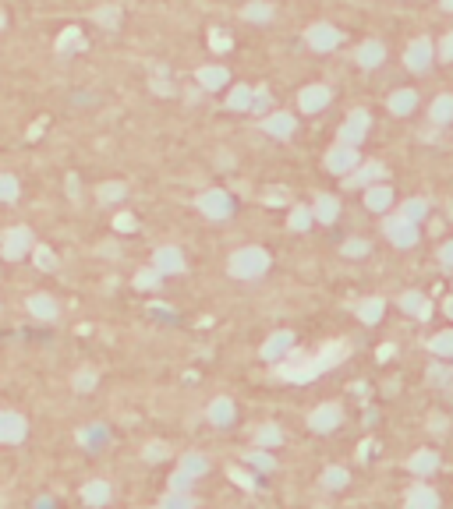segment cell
Segmentation results:
<instances>
[{"instance_id": "1f68e13d", "label": "cell", "mask_w": 453, "mask_h": 509, "mask_svg": "<svg viewBox=\"0 0 453 509\" xmlns=\"http://www.w3.org/2000/svg\"><path fill=\"white\" fill-rule=\"evenodd\" d=\"M248 463L259 467V470H273V460H270L266 453H248Z\"/></svg>"}, {"instance_id": "4fadbf2b", "label": "cell", "mask_w": 453, "mask_h": 509, "mask_svg": "<svg viewBox=\"0 0 453 509\" xmlns=\"http://www.w3.org/2000/svg\"><path fill=\"white\" fill-rule=\"evenodd\" d=\"M262 128H266L270 135L287 138V135L294 131V117H291V114H273V117H266V121H262Z\"/></svg>"}, {"instance_id": "52a82bcc", "label": "cell", "mask_w": 453, "mask_h": 509, "mask_svg": "<svg viewBox=\"0 0 453 509\" xmlns=\"http://www.w3.org/2000/svg\"><path fill=\"white\" fill-rule=\"evenodd\" d=\"M156 269H159L163 276H167V273H170V276H174V273H184V255H181L177 247H159V251H156Z\"/></svg>"}, {"instance_id": "d6a6232c", "label": "cell", "mask_w": 453, "mask_h": 509, "mask_svg": "<svg viewBox=\"0 0 453 509\" xmlns=\"http://www.w3.org/2000/svg\"><path fill=\"white\" fill-rule=\"evenodd\" d=\"M266 106H270V92H266V89H259V92L252 96V110H255V114H262Z\"/></svg>"}, {"instance_id": "277c9868", "label": "cell", "mask_w": 453, "mask_h": 509, "mask_svg": "<svg viewBox=\"0 0 453 509\" xmlns=\"http://www.w3.org/2000/svg\"><path fill=\"white\" fill-rule=\"evenodd\" d=\"M25 431H29V424H25V417L18 410H0V442L15 446V442L25 439Z\"/></svg>"}, {"instance_id": "3957f363", "label": "cell", "mask_w": 453, "mask_h": 509, "mask_svg": "<svg viewBox=\"0 0 453 509\" xmlns=\"http://www.w3.org/2000/svg\"><path fill=\"white\" fill-rule=\"evenodd\" d=\"M198 209L209 219H226L234 212V202H231V195H226V191H205V195H198Z\"/></svg>"}, {"instance_id": "d590c367", "label": "cell", "mask_w": 453, "mask_h": 509, "mask_svg": "<svg viewBox=\"0 0 453 509\" xmlns=\"http://www.w3.org/2000/svg\"><path fill=\"white\" fill-rule=\"evenodd\" d=\"M231 47V36H223V32H212V50H226Z\"/></svg>"}, {"instance_id": "ba28073f", "label": "cell", "mask_w": 453, "mask_h": 509, "mask_svg": "<svg viewBox=\"0 0 453 509\" xmlns=\"http://www.w3.org/2000/svg\"><path fill=\"white\" fill-rule=\"evenodd\" d=\"M291 343H294V336H291V333H277V336H270V340H266L262 357H266V361H280V357L291 350Z\"/></svg>"}, {"instance_id": "5b68a950", "label": "cell", "mask_w": 453, "mask_h": 509, "mask_svg": "<svg viewBox=\"0 0 453 509\" xmlns=\"http://www.w3.org/2000/svg\"><path fill=\"white\" fill-rule=\"evenodd\" d=\"M110 498H114V491H110V481H103V477H96V481H85V488H82V502H85V505H92V509H103Z\"/></svg>"}, {"instance_id": "9c48e42d", "label": "cell", "mask_w": 453, "mask_h": 509, "mask_svg": "<svg viewBox=\"0 0 453 509\" xmlns=\"http://www.w3.org/2000/svg\"><path fill=\"white\" fill-rule=\"evenodd\" d=\"M29 312H32L36 319H57L61 308H57V301H54L50 294H32V298H29Z\"/></svg>"}, {"instance_id": "8d00e7d4", "label": "cell", "mask_w": 453, "mask_h": 509, "mask_svg": "<svg viewBox=\"0 0 453 509\" xmlns=\"http://www.w3.org/2000/svg\"><path fill=\"white\" fill-rule=\"evenodd\" d=\"M326 484H330V488L344 484V470H326Z\"/></svg>"}, {"instance_id": "6da1fadb", "label": "cell", "mask_w": 453, "mask_h": 509, "mask_svg": "<svg viewBox=\"0 0 453 509\" xmlns=\"http://www.w3.org/2000/svg\"><path fill=\"white\" fill-rule=\"evenodd\" d=\"M226 269H231L234 280H255L270 269V255L262 247H241L231 255V262H226Z\"/></svg>"}, {"instance_id": "5bb4252c", "label": "cell", "mask_w": 453, "mask_h": 509, "mask_svg": "<svg viewBox=\"0 0 453 509\" xmlns=\"http://www.w3.org/2000/svg\"><path fill=\"white\" fill-rule=\"evenodd\" d=\"M308 43H312L315 50H330V47L337 43V32H333L330 25H315V29L308 32Z\"/></svg>"}, {"instance_id": "603a6c76", "label": "cell", "mask_w": 453, "mask_h": 509, "mask_svg": "<svg viewBox=\"0 0 453 509\" xmlns=\"http://www.w3.org/2000/svg\"><path fill=\"white\" fill-rule=\"evenodd\" d=\"M96 382H99V379H96V372H92V368H82V372L75 375V382H71V386H75L78 393H89V389H96Z\"/></svg>"}, {"instance_id": "cb8c5ba5", "label": "cell", "mask_w": 453, "mask_h": 509, "mask_svg": "<svg viewBox=\"0 0 453 509\" xmlns=\"http://www.w3.org/2000/svg\"><path fill=\"white\" fill-rule=\"evenodd\" d=\"M142 456H145L149 463H159V460L170 456V446H167V442H149V446L142 449Z\"/></svg>"}, {"instance_id": "7a4b0ae2", "label": "cell", "mask_w": 453, "mask_h": 509, "mask_svg": "<svg viewBox=\"0 0 453 509\" xmlns=\"http://www.w3.org/2000/svg\"><path fill=\"white\" fill-rule=\"evenodd\" d=\"M29 247H32V230L29 226H11V230H4V237H0V255H4L8 262L25 259Z\"/></svg>"}, {"instance_id": "836d02e7", "label": "cell", "mask_w": 453, "mask_h": 509, "mask_svg": "<svg viewBox=\"0 0 453 509\" xmlns=\"http://www.w3.org/2000/svg\"><path fill=\"white\" fill-rule=\"evenodd\" d=\"M315 212H319V219H333V212H337V202H333V198H322Z\"/></svg>"}, {"instance_id": "e575fe53", "label": "cell", "mask_w": 453, "mask_h": 509, "mask_svg": "<svg viewBox=\"0 0 453 509\" xmlns=\"http://www.w3.org/2000/svg\"><path fill=\"white\" fill-rule=\"evenodd\" d=\"M308 219H312V216H308L305 209H298V212L291 216V226H294V230H305V226H308Z\"/></svg>"}, {"instance_id": "30bf717a", "label": "cell", "mask_w": 453, "mask_h": 509, "mask_svg": "<svg viewBox=\"0 0 453 509\" xmlns=\"http://www.w3.org/2000/svg\"><path fill=\"white\" fill-rule=\"evenodd\" d=\"M75 50H85V36H82V29H64V36L57 39V54L68 57Z\"/></svg>"}, {"instance_id": "83f0119b", "label": "cell", "mask_w": 453, "mask_h": 509, "mask_svg": "<svg viewBox=\"0 0 453 509\" xmlns=\"http://www.w3.org/2000/svg\"><path fill=\"white\" fill-rule=\"evenodd\" d=\"M351 163H354V156H351V152H340V149H337V152L330 156V166H333L337 173H340L344 166H351Z\"/></svg>"}, {"instance_id": "7c38bea8", "label": "cell", "mask_w": 453, "mask_h": 509, "mask_svg": "<svg viewBox=\"0 0 453 509\" xmlns=\"http://www.w3.org/2000/svg\"><path fill=\"white\" fill-rule=\"evenodd\" d=\"M198 85H205V89H223V85H226V68H212V64L198 68Z\"/></svg>"}, {"instance_id": "8992f818", "label": "cell", "mask_w": 453, "mask_h": 509, "mask_svg": "<svg viewBox=\"0 0 453 509\" xmlns=\"http://www.w3.org/2000/svg\"><path fill=\"white\" fill-rule=\"evenodd\" d=\"M234 403L226 400V396H216L212 403H209V410H205V417H209V424H216V428H226V424H234Z\"/></svg>"}, {"instance_id": "74e56055", "label": "cell", "mask_w": 453, "mask_h": 509, "mask_svg": "<svg viewBox=\"0 0 453 509\" xmlns=\"http://www.w3.org/2000/svg\"><path fill=\"white\" fill-rule=\"evenodd\" d=\"M8 25V18H4V11H0V29H4Z\"/></svg>"}, {"instance_id": "4dcf8cb0", "label": "cell", "mask_w": 453, "mask_h": 509, "mask_svg": "<svg viewBox=\"0 0 453 509\" xmlns=\"http://www.w3.org/2000/svg\"><path fill=\"white\" fill-rule=\"evenodd\" d=\"M114 226H117L121 233H131V230H135V216H131V212H121V216L114 219Z\"/></svg>"}, {"instance_id": "f1b7e54d", "label": "cell", "mask_w": 453, "mask_h": 509, "mask_svg": "<svg viewBox=\"0 0 453 509\" xmlns=\"http://www.w3.org/2000/svg\"><path fill=\"white\" fill-rule=\"evenodd\" d=\"M231 481H238V484H241V488H248V491L255 488V477H252V474H245L241 467H231Z\"/></svg>"}, {"instance_id": "d4e9b609", "label": "cell", "mask_w": 453, "mask_h": 509, "mask_svg": "<svg viewBox=\"0 0 453 509\" xmlns=\"http://www.w3.org/2000/svg\"><path fill=\"white\" fill-rule=\"evenodd\" d=\"M32 259H36V266H40V269H47V273H54V269H57V255H54L50 247H36Z\"/></svg>"}, {"instance_id": "44dd1931", "label": "cell", "mask_w": 453, "mask_h": 509, "mask_svg": "<svg viewBox=\"0 0 453 509\" xmlns=\"http://www.w3.org/2000/svg\"><path fill=\"white\" fill-rule=\"evenodd\" d=\"M121 198H124V184H121V180L99 184V202H121Z\"/></svg>"}, {"instance_id": "ffe728a7", "label": "cell", "mask_w": 453, "mask_h": 509, "mask_svg": "<svg viewBox=\"0 0 453 509\" xmlns=\"http://www.w3.org/2000/svg\"><path fill=\"white\" fill-rule=\"evenodd\" d=\"M159 269H138V276H135V287L138 290H156L159 287Z\"/></svg>"}, {"instance_id": "7402d4cb", "label": "cell", "mask_w": 453, "mask_h": 509, "mask_svg": "<svg viewBox=\"0 0 453 509\" xmlns=\"http://www.w3.org/2000/svg\"><path fill=\"white\" fill-rule=\"evenodd\" d=\"M18 198V180L11 173H0V202H15Z\"/></svg>"}, {"instance_id": "9a60e30c", "label": "cell", "mask_w": 453, "mask_h": 509, "mask_svg": "<svg viewBox=\"0 0 453 509\" xmlns=\"http://www.w3.org/2000/svg\"><path fill=\"white\" fill-rule=\"evenodd\" d=\"M337 421H340V410H337V407H322V410L312 414V428H315V431H330Z\"/></svg>"}, {"instance_id": "4316f807", "label": "cell", "mask_w": 453, "mask_h": 509, "mask_svg": "<svg viewBox=\"0 0 453 509\" xmlns=\"http://www.w3.org/2000/svg\"><path fill=\"white\" fill-rule=\"evenodd\" d=\"M96 22H99L103 29H117V22H121V11H117V8H99V11H96Z\"/></svg>"}, {"instance_id": "ac0fdd59", "label": "cell", "mask_w": 453, "mask_h": 509, "mask_svg": "<svg viewBox=\"0 0 453 509\" xmlns=\"http://www.w3.org/2000/svg\"><path fill=\"white\" fill-rule=\"evenodd\" d=\"M159 509H195V498L188 491H167V498H163Z\"/></svg>"}, {"instance_id": "2e32d148", "label": "cell", "mask_w": 453, "mask_h": 509, "mask_svg": "<svg viewBox=\"0 0 453 509\" xmlns=\"http://www.w3.org/2000/svg\"><path fill=\"white\" fill-rule=\"evenodd\" d=\"M326 99H330V92L326 89H305L301 92V110H319V106H326Z\"/></svg>"}, {"instance_id": "484cf974", "label": "cell", "mask_w": 453, "mask_h": 509, "mask_svg": "<svg viewBox=\"0 0 453 509\" xmlns=\"http://www.w3.org/2000/svg\"><path fill=\"white\" fill-rule=\"evenodd\" d=\"M245 18H248V22H270V18H273V8H270V4H248V8H245Z\"/></svg>"}, {"instance_id": "e0dca14e", "label": "cell", "mask_w": 453, "mask_h": 509, "mask_svg": "<svg viewBox=\"0 0 453 509\" xmlns=\"http://www.w3.org/2000/svg\"><path fill=\"white\" fill-rule=\"evenodd\" d=\"M280 442H284V431H280L277 424H262V428L255 431V446H262V449H266V446H280Z\"/></svg>"}, {"instance_id": "f546056e", "label": "cell", "mask_w": 453, "mask_h": 509, "mask_svg": "<svg viewBox=\"0 0 453 509\" xmlns=\"http://www.w3.org/2000/svg\"><path fill=\"white\" fill-rule=\"evenodd\" d=\"M191 481H195V477H188L184 470H177V474L170 477V491H188V488H191Z\"/></svg>"}, {"instance_id": "d6986e66", "label": "cell", "mask_w": 453, "mask_h": 509, "mask_svg": "<svg viewBox=\"0 0 453 509\" xmlns=\"http://www.w3.org/2000/svg\"><path fill=\"white\" fill-rule=\"evenodd\" d=\"M226 106H231V110H248V106H252V89H248V85H238L231 96H226Z\"/></svg>"}, {"instance_id": "8fae6325", "label": "cell", "mask_w": 453, "mask_h": 509, "mask_svg": "<svg viewBox=\"0 0 453 509\" xmlns=\"http://www.w3.org/2000/svg\"><path fill=\"white\" fill-rule=\"evenodd\" d=\"M181 470L198 481V477L209 470V456H202V453H184V456H181Z\"/></svg>"}]
</instances>
